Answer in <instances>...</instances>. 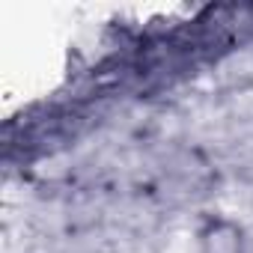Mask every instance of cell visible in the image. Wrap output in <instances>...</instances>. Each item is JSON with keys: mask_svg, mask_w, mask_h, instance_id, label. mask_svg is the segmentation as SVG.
<instances>
[{"mask_svg": "<svg viewBox=\"0 0 253 253\" xmlns=\"http://www.w3.org/2000/svg\"><path fill=\"white\" fill-rule=\"evenodd\" d=\"M200 253H250L247 229L229 214H206L197 226Z\"/></svg>", "mask_w": 253, "mask_h": 253, "instance_id": "6da1fadb", "label": "cell"}]
</instances>
